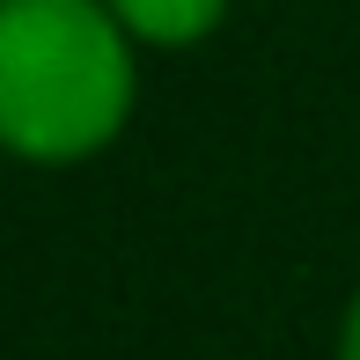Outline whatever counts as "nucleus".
I'll list each match as a JSON object with an SVG mask.
<instances>
[{
  "label": "nucleus",
  "mask_w": 360,
  "mask_h": 360,
  "mask_svg": "<svg viewBox=\"0 0 360 360\" xmlns=\"http://www.w3.org/2000/svg\"><path fill=\"white\" fill-rule=\"evenodd\" d=\"M338 360H360V294L346 302V323H338Z\"/></svg>",
  "instance_id": "7ed1b4c3"
},
{
  "label": "nucleus",
  "mask_w": 360,
  "mask_h": 360,
  "mask_svg": "<svg viewBox=\"0 0 360 360\" xmlns=\"http://www.w3.org/2000/svg\"><path fill=\"white\" fill-rule=\"evenodd\" d=\"M133 118V37L103 0H0V147L89 162Z\"/></svg>",
  "instance_id": "f257e3e1"
},
{
  "label": "nucleus",
  "mask_w": 360,
  "mask_h": 360,
  "mask_svg": "<svg viewBox=\"0 0 360 360\" xmlns=\"http://www.w3.org/2000/svg\"><path fill=\"white\" fill-rule=\"evenodd\" d=\"M110 22L140 44H162V52H184V44L214 37V22L228 15V0H103Z\"/></svg>",
  "instance_id": "f03ea898"
}]
</instances>
